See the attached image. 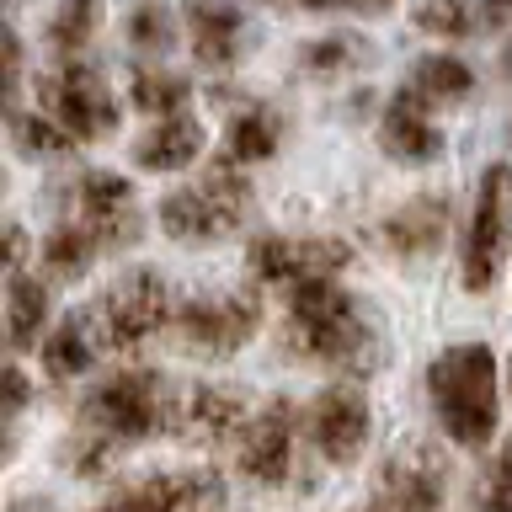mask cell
I'll return each mask as SVG.
<instances>
[{
  "label": "cell",
  "mask_w": 512,
  "mask_h": 512,
  "mask_svg": "<svg viewBox=\"0 0 512 512\" xmlns=\"http://www.w3.org/2000/svg\"><path fill=\"white\" fill-rule=\"evenodd\" d=\"M288 352L315 363H331L342 374H368L379 368V326L363 315V304L336 288V278L326 283H304L288 294V326H283Z\"/></svg>",
  "instance_id": "1"
},
{
  "label": "cell",
  "mask_w": 512,
  "mask_h": 512,
  "mask_svg": "<svg viewBox=\"0 0 512 512\" xmlns=\"http://www.w3.org/2000/svg\"><path fill=\"white\" fill-rule=\"evenodd\" d=\"M427 395L438 427L459 448H486L502 422V384L486 342H454L427 363Z\"/></svg>",
  "instance_id": "2"
},
{
  "label": "cell",
  "mask_w": 512,
  "mask_h": 512,
  "mask_svg": "<svg viewBox=\"0 0 512 512\" xmlns=\"http://www.w3.org/2000/svg\"><path fill=\"white\" fill-rule=\"evenodd\" d=\"M171 427H176V390L155 368H123V374L102 379L80 400V432H96V438L118 448L171 432Z\"/></svg>",
  "instance_id": "3"
},
{
  "label": "cell",
  "mask_w": 512,
  "mask_h": 512,
  "mask_svg": "<svg viewBox=\"0 0 512 512\" xmlns=\"http://www.w3.org/2000/svg\"><path fill=\"white\" fill-rule=\"evenodd\" d=\"M251 214V182L235 160H214L192 187H176L160 198V230L176 240H224Z\"/></svg>",
  "instance_id": "4"
},
{
  "label": "cell",
  "mask_w": 512,
  "mask_h": 512,
  "mask_svg": "<svg viewBox=\"0 0 512 512\" xmlns=\"http://www.w3.org/2000/svg\"><path fill=\"white\" fill-rule=\"evenodd\" d=\"M171 320H176V315H171V288H166V278H160V272H150V267H134V272H123V278L91 304L86 331H91L96 347L128 352V347H139V342H150V336H160Z\"/></svg>",
  "instance_id": "5"
},
{
  "label": "cell",
  "mask_w": 512,
  "mask_h": 512,
  "mask_svg": "<svg viewBox=\"0 0 512 512\" xmlns=\"http://www.w3.org/2000/svg\"><path fill=\"white\" fill-rule=\"evenodd\" d=\"M507 256H512V166L507 160H491V166L480 171V187H475L459 283L470 288V294H486V288H496V278H502Z\"/></svg>",
  "instance_id": "6"
},
{
  "label": "cell",
  "mask_w": 512,
  "mask_h": 512,
  "mask_svg": "<svg viewBox=\"0 0 512 512\" xmlns=\"http://www.w3.org/2000/svg\"><path fill=\"white\" fill-rule=\"evenodd\" d=\"M448 454L427 438H406L384 454L363 512H443Z\"/></svg>",
  "instance_id": "7"
},
{
  "label": "cell",
  "mask_w": 512,
  "mask_h": 512,
  "mask_svg": "<svg viewBox=\"0 0 512 512\" xmlns=\"http://www.w3.org/2000/svg\"><path fill=\"white\" fill-rule=\"evenodd\" d=\"M176 336L203 352V358H224V352L246 347L256 326H262V299L251 288H230V294H198L176 310Z\"/></svg>",
  "instance_id": "8"
},
{
  "label": "cell",
  "mask_w": 512,
  "mask_h": 512,
  "mask_svg": "<svg viewBox=\"0 0 512 512\" xmlns=\"http://www.w3.org/2000/svg\"><path fill=\"white\" fill-rule=\"evenodd\" d=\"M368 432H374V411H368L363 390L352 384H331L310 400L304 411V438L315 443V454L331 464V470H352L368 448Z\"/></svg>",
  "instance_id": "9"
},
{
  "label": "cell",
  "mask_w": 512,
  "mask_h": 512,
  "mask_svg": "<svg viewBox=\"0 0 512 512\" xmlns=\"http://www.w3.org/2000/svg\"><path fill=\"white\" fill-rule=\"evenodd\" d=\"M294 448H299V406L288 395H278L251 416L246 432H240L235 464L251 486H283V480L294 475Z\"/></svg>",
  "instance_id": "10"
},
{
  "label": "cell",
  "mask_w": 512,
  "mask_h": 512,
  "mask_svg": "<svg viewBox=\"0 0 512 512\" xmlns=\"http://www.w3.org/2000/svg\"><path fill=\"white\" fill-rule=\"evenodd\" d=\"M251 272L262 283H288V288H304V283H326L336 278L347 262H352V246L347 240H331V235H310V240H288V235H262L251 240Z\"/></svg>",
  "instance_id": "11"
},
{
  "label": "cell",
  "mask_w": 512,
  "mask_h": 512,
  "mask_svg": "<svg viewBox=\"0 0 512 512\" xmlns=\"http://www.w3.org/2000/svg\"><path fill=\"white\" fill-rule=\"evenodd\" d=\"M43 91H48V118L64 123V134L75 144L118 128V102H112L102 70H91V64H64L59 75L43 80Z\"/></svg>",
  "instance_id": "12"
},
{
  "label": "cell",
  "mask_w": 512,
  "mask_h": 512,
  "mask_svg": "<svg viewBox=\"0 0 512 512\" xmlns=\"http://www.w3.org/2000/svg\"><path fill=\"white\" fill-rule=\"evenodd\" d=\"M75 224L96 246H134L139 240V214H134V182L118 171H80L75 187Z\"/></svg>",
  "instance_id": "13"
},
{
  "label": "cell",
  "mask_w": 512,
  "mask_h": 512,
  "mask_svg": "<svg viewBox=\"0 0 512 512\" xmlns=\"http://www.w3.org/2000/svg\"><path fill=\"white\" fill-rule=\"evenodd\" d=\"M224 480L214 470H155L134 486L112 491L96 512H219Z\"/></svg>",
  "instance_id": "14"
},
{
  "label": "cell",
  "mask_w": 512,
  "mask_h": 512,
  "mask_svg": "<svg viewBox=\"0 0 512 512\" xmlns=\"http://www.w3.org/2000/svg\"><path fill=\"white\" fill-rule=\"evenodd\" d=\"M251 427V400L235 384H187L176 395V438L198 443V448H219L240 438Z\"/></svg>",
  "instance_id": "15"
},
{
  "label": "cell",
  "mask_w": 512,
  "mask_h": 512,
  "mask_svg": "<svg viewBox=\"0 0 512 512\" xmlns=\"http://www.w3.org/2000/svg\"><path fill=\"white\" fill-rule=\"evenodd\" d=\"M379 139H384V150L400 155V160H411V166H422V160H438V155H443L438 123L427 118V102H422L411 86L390 96V107H384V118H379Z\"/></svg>",
  "instance_id": "16"
},
{
  "label": "cell",
  "mask_w": 512,
  "mask_h": 512,
  "mask_svg": "<svg viewBox=\"0 0 512 512\" xmlns=\"http://www.w3.org/2000/svg\"><path fill=\"white\" fill-rule=\"evenodd\" d=\"M448 235V198L443 192H422V198L400 203L390 219H384L379 240L390 246L395 256H406V262H416V256H432L443 246Z\"/></svg>",
  "instance_id": "17"
},
{
  "label": "cell",
  "mask_w": 512,
  "mask_h": 512,
  "mask_svg": "<svg viewBox=\"0 0 512 512\" xmlns=\"http://www.w3.org/2000/svg\"><path fill=\"white\" fill-rule=\"evenodd\" d=\"M187 27H192V54L198 64H224L240 59V43H246V16L230 0H187Z\"/></svg>",
  "instance_id": "18"
},
{
  "label": "cell",
  "mask_w": 512,
  "mask_h": 512,
  "mask_svg": "<svg viewBox=\"0 0 512 512\" xmlns=\"http://www.w3.org/2000/svg\"><path fill=\"white\" fill-rule=\"evenodd\" d=\"M203 155V123L176 112V118H160L150 134L134 144V160L144 171H182Z\"/></svg>",
  "instance_id": "19"
},
{
  "label": "cell",
  "mask_w": 512,
  "mask_h": 512,
  "mask_svg": "<svg viewBox=\"0 0 512 512\" xmlns=\"http://www.w3.org/2000/svg\"><path fill=\"white\" fill-rule=\"evenodd\" d=\"M278 139H283V118L267 102H256V107H246V112H235V118H230L224 160H235V166H256V160H267L272 150H278Z\"/></svg>",
  "instance_id": "20"
},
{
  "label": "cell",
  "mask_w": 512,
  "mask_h": 512,
  "mask_svg": "<svg viewBox=\"0 0 512 512\" xmlns=\"http://www.w3.org/2000/svg\"><path fill=\"white\" fill-rule=\"evenodd\" d=\"M43 320H48V283L32 278V272H16L6 283V336H11V347L38 342Z\"/></svg>",
  "instance_id": "21"
},
{
  "label": "cell",
  "mask_w": 512,
  "mask_h": 512,
  "mask_svg": "<svg viewBox=\"0 0 512 512\" xmlns=\"http://www.w3.org/2000/svg\"><path fill=\"white\" fill-rule=\"evenodd\" d=\"M411 91L422 102H464L475 91V70L454 54H422L411 64Z\"/></svg>",
  "instance_id": "22"
},
{
  "label": "cell",
  "mask_w": 512,
  "mask_h": 512,
  "mask_svg": "<svg viewBox=\"0 0 512 512\" xmlns=\"http://www.w3.org/2000/svg\"><path fill=\"white\" fill-rule=\"evenodd\" d=\"M43 368L54 379H80L86 374V363H91V331H86V320H64V326L54 336H43Z\"/></svg>",
  "instance_id": "23"
},
{
  "label": "cell",
  "mask_w": 512,
  "mask_h": 512,
  "mask_svg": "<svg viewBox=\"0 0 512 512\" xmlns=\"http://www.w3.org/2000/svg\"><path fill=\"white\" fill-rule=\"evenodd\" d=\"M96 27H102V0H59L54 16H48V43L59 54H75V48L91 43Z\"/></svg>",
  "instance_id": "24"
},
{
  "label": "cell",
  "mask_w": 512,
  "mask_h": 512,
  "mask_svg": "<svg viewBox=\"0 0 512 512\" xmlns=\"http://www.w3.org/2000/svg\"><path fill=\"white\" fill-rule=\"evenodd\" d=\"M102 251L96 246V240L80 230V224L70 219V224H59L54 235L43 240V262H48V272H54V278H80V272L91 267V256Z\"/></svg>",
  "instance_id": "25"
},
{
  "label": "cell",
  "mask_w": 512,
  "mask_h": 512,
  "mask_svg": "<svg viewBox=\"0 0 512 512\" xmlns=\"http://www.w3.org/2000/svg\"><path fill=\"white\" fill-rule=\"evenodd\" d=\"M118 454H123L118 443L96 438V432H75V438L64 443V454H59V459H64V470L80 475V480H102V475H112Z\"/></svg>",
  "instance_id": "26"
},
{
  "label": "cell",
  "mask_w": 512,
  "mask_h": 512,
  "mask_svg": "<svg viewBox=\"0 0 512 512\" xmlns=\"http://www.w3.org/2000/svg\"><path fill=\"white\" fill-rule=\"evenodd\" d=\"M187 102V80L171 75V70H139L134 75V107L139 112H166V118H176Z\"/></svg>",
  "instance_id": "27"
},
{
  "label": "cell",
  "mask_w": 512,
  "mask_h": 512,
  "mask_svg": "<svg viewBox=\"0 0 512 512\" xmlns=\"http://www.w3.org/2000/svg\"><path fill=\"white\" fill-rule=\"evenodd\" d=\"M475 512H512V438L491 454L475 480Z\"/></svg>",
  "instance_id": "28"
},
{
  "label": "cell",
  "mask_w": 512,
  "mask_h": 512,
  "mask_svg": "<svg viewBox=\"0 0 512 512\" xmlns=\"http://www.w3.org/2000/svg\"><path fill=\"white\" fill-rule=\"evenodd\" d=\"M11 128H16V144H22L27 155H64V150H75V139L64 134V123H54L48 112H16Z\"/></svg>",
  "instance_id": "29"
},
{
  "label": "cell",
  "mask_w": 512,
  "mask_h": 512,
  "mask_svg": "<svg viewBox=\"0 0 512 512\" xmlns=\"http://www.w3.org/2000/svg\"><path fill=\"white\" fill-rule=\"evenodd\" d=\"M411 22L432 32V38H464L475 27V11H470V0H416Z\"/></svg>",
  "instance_id": "30"
},
{
  "label": "cell",
  "mask_w": 512,
  "mask_h": 512,
  "mask_svg": "<svg viewBox=\"0 0 512 512\" xmlns=\"http://www.w3.org/2000/svg\"><path fill=\"white\" fill-rule=\"evenodd\" d=\"M128 43L144 48V54H166L176 43V22H171V6H139L128 16Z\"/></svg>",
  "instance_id": "31"
},
{
  "label": "cell",
  "mask_w": 512,
  "mask_h": 512,
  "mask_svg": "<svg viewBox=\"0 0 512 512\" xmlns=\"http://www.w3.org/2000/svg\"><path fill=\"white\" fill-rule=\"evenodd\" d=\"M368 59V43L363 38H315V43H304V70H315V75H326V70H347V64H363Z\"/></svg>",
  "instance_id": "32"
},
{
  "label": "cell",
  "mask_w": 512,
  "mask_h": 512,
  "mask_svg": "<svg viewBox=\"0 0 512 512\" xmlns=\"http://www.w3.org/2000/svg\"><path fill=\"white\" fill-rule=\"evenodd\" d=\"M22 262H27V230H22V224H6V267H11V278H16V272H27Z\"/></svg>",
  "instance_id": "33"
},
{
  "label": "cell",
  "mask_w": 512,
  "mask_h": 512,
  "mask_svg": "<svg viewBox=\"0 0 512 512\" xmlns=\"http://www.w3.org/2000/svg\"><path fill=\"white\" fill-rule=\"evenodd\" d=\"M22 406H27V374H22V368H16V363H11V368H6V411L16 416Z\"/></svg>",
  "instance_id": "34"
},
{
  "label": "cell",
  "mask_w": 512,
  "mask_h": 512,
  "mask_svg": "<svg viewBox=\"0 0 512 512\" xmlns=\"http://www.w3.org/2000/svg\"><path fill=\"white\" fill-rule=\"evenodd\" d=\"M512 16V0H486V22H507Z\"/></svg>",
  "instance_id": "35"
},
{
  "label": "cell",
  "mask_w": 512,
  "mask_h": 512,
  "mask_svg": "<svg viewBox=\"0 0 512 512\" xmlns=\"http://www.w3.org/2000/svg\"><path fill=\"white\" fill-rule=\"evenodd\" d=\"M11 512H59V507L38 502V496H22V502H11Z\"/></svg>",
  "instance_id": "36"
},
{
  "label": "cell",
  "mask_w": 512,
  "mask_h": 512,
  "mask_svg": "<svg viewBox=\"0 0 512 512\" xmlns=\"http://www.w3.org/2000/svg\"><path fill=\"white\" fill-rule=\"evenodd\" d=\"M299 6H304V11H336L342 0H299Z\"/></svg>",
  "instance_id": "37"
},
{
  "label": "cell",
  "mask_w": 512,
  "mask_h": 512,
  "mask_svg": "<svg viewBox=\"0 0 512 512\" xmlns=\"http://www.w3.org/2000/svg\"><path fill=\"white\" fill-rule=\"evenodd\" d=\"M358 11H390V0H352Z\"/></svg>",
  "instance_id": "38"
},
{
  "label": "cell",
  "mask_w": 512,
  "mask_h": 512,
  "mask_svg": "<svg viewBox=\"0 0 512 512\" xmlns=\"http://www.w3.org/2000/svg\"><path fill=\"white\" fill-rule=\"evenodd\" d=\"M502 75H512V48H507V54H502Z\"/></svg>",
  "instance_id": "39"
},
{
  "label": "cell",
  "mask_w": 512,
  "mask_h": 512,
  "mask_svg": "<svg viewBox=\"0 0 512 512\" xmlns=\"http://www.w3.org/2000/svg\"><path fill=\"white\" fill-rule=\"evenodd\" d=\"M507 390H512V363H507Z\"/></svg>",
  "instance_id": "40"
}]
</instances>
